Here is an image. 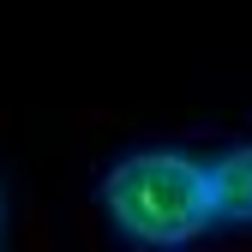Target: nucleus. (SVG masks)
I'll list each match as a JSON object with an SVG mask.
<instances>
[{"label":"nucleus","mask_w":252,"mask_h":252,"mask_svg":"<svg viewBox=\"0 0 252 252\" xmlns=\"http://www.w3.org/2000/svg\"><path fill=\"white\" fill-rule=\"evenodd\" d=\"M102 210L132 246H150V252H180L216 222L204 162L168 144L126 150L102 174Z\"/></svg>","instance_id":"1"},{"label":"nucleus","mask_w":252,"mask_h":252,"mask_svg":"<svg viewBox=\"0 0 252 252\" xmlns=\"http://www.w3.org/2000/svg\"><path fill=\"white\" fill-rule=\"evenodd\" d=\"M210 216L216 222H252V144H228L204 162Z\"/></svg>","instance_id":"2"},{"label":"nucleus","mask_w":252,"mask_h":252,"mask_svg":"<svg viewBox=\"0 0 252 252\" xmlns=\"http://www.w3.org/2000/svg\"><path fill=\"white\" fill-rule=\"evenodd\" d=\"M0 222H6V186H0Z\"/></svg>","instance_id":"3"}]
</instances>
